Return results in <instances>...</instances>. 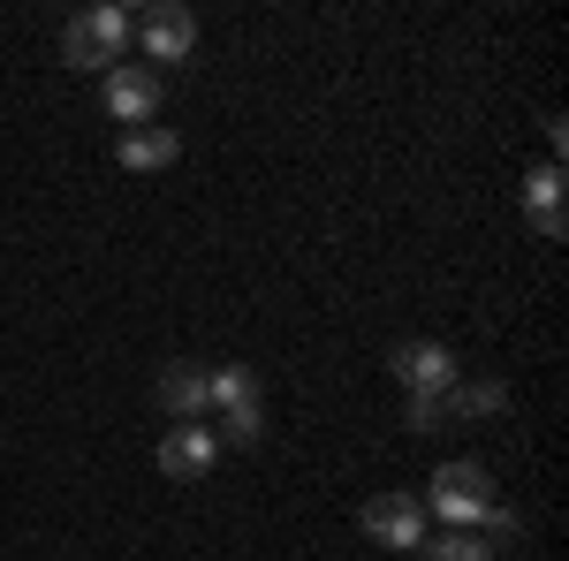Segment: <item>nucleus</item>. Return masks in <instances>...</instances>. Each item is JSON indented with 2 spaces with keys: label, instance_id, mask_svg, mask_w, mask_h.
I'll return each mask as SVG.
<instances>
[{
  "label": "nucleus",
  "instance_id": "1",
  "mask_svg": "<svg viewBox=\"0 0 569 561\" xmlns=\"http://www.w3.org/2000/svg\"><path fill=\"white\" fill-rule=\"evenodd\" d=\"M501 493H493V478H486V463H440L433 485H426V517H440L448 531H479V517L493 509Z\"/></svg>",
  "mask_w": 569,
  "mask_h": 561
},
{
  "label": "nucleus",
  "instance_id": "2",
  "mask_svg": "<svg viewBox=\"0 0 569 561\" xmlns=\"http://www.w3.org/2000/svg\"><path fill=\"white\" fill-rule=\"evenodd\" d=\"M122 46H130V8H84V16H69V31H61V61L69 69H114L122 61Z\"/></svg>",
  "mask_w": 569,
  "mask_h": 561
},
{
  "label": "nucleus",
  "instance_id": "3",
  "mask_svg": "<svg viewBox=\"0 0 569 561\" xmlns=\"http://www.w3.org/2000/svg\"><path fill=\"white\" fill-rule=\"evenodd\" d=\"M130 39L144 46V61H190L198 46V16L182 0H152L144 16H130Z\"/></svg>",
  "mask_w": 569,
  "mask_h": 561
},
{
  "label": "nucleus",
  "instance_id": "4",
  "mask_svg": "<svg viewBox=\"0 0 569 561\" xmlns=\"http://www.w3.org/2000/svg\"><path fill=\"white\" fill-rule=\"evenodd\" d=\"M388 372H395V380H402L410 394H448L456 380H463L456 349H448V342H433V334H418V342H395Z\"/></svg>",
  "mask_w": 569,
  "mask_h": 561
},
{
  "label": "nucleus",
  "instance_id": "5",
  "mask_svg": "<svg viewBox=\"0 0 569 561\" xmlns=\"http://www.w3.org/2000/svg\"><path fill=\"white\" fill-rule=\"evenodd\" d=\"M99 107H107L114 122L144 130V122H160V77H152V69H137V61H114V69L99 77Z\"/></svg>",
  "mask_w": 569,
  "mask_h": 561
},
{
  "label": "nucleus",
  "instance_id": "6",
  "mask_svg": "<svg viewBox=\"0 0 569 561\" xmlns=\"http://www.w3.org/2000/svg\"><path fill=\"white\" fill-rule=\"evenodd\" d=\"M357 523H365L380 547H395V554H418V547H426V509H418L410 493H372Z\"/></svg>",
  "mask_w": 569,
  "mask_h": 561
},
{
  "label": "nucleus",
  "instance_id": "7",
  "mask_svg": "<svg viewBox=\"0 0 569 561\" xmlns=\"http://www.w3.org/2000/svg\"><path fill=\"white\" fill-rule=\"evenodd\" d=\"M213 455H220L213 425H168L160 432V471L182 478V485H198V478L213 471Z\"/></svg>",
  "mask_w": 569,
  "mask_h": 561
},
{
  "label": "nucleus",
  "instance_id": "8",
  "mask_svg": "<svg viewBox=\"0 0 569 561\" xmlns=\"http://www.w3.org/2000/svg\"><path fill=\"white\" fill-rule=\"evenodd\" d=\"M525 220L547 236V243H562V236H569V220H562V168H555V160L525 174Z\"/></svg>",
  "mask_w": 569,
  "mask_h": 561
},
{
  "label": "nucleus",
  "instance_id": "9",
  "mask_svg": "<svg viewBox=\"0 0 569 561\" xmlns=\"http://www.w3.org/2000/svg\"><path fill=\"white\" fill-rule=\"evenodd\" d=\"M182 160V137L168 122H144V130H122V168L130 174H160Z\"/></svg>",
  "mask_w": 569,
  "mask_h": 561
},
{
  "label": "nucleus",
  "instance_id": "10",
  "mask_svg": "<svg viewBox=\"0 0 569 561\" xmlns=\"http://www.w3.org/2000/svg\"><path fill=\"white\" fill-rule=\"evenodd\" d=\"M160 410L176 425H198L206 418V364H168L160 372Z\"/></svg>",
  "mask_w": 569,
  "mask_h": 561
},
{
  "label": "nucleus",
  "instance_id": "11",
  "mask_svg": "<svg viewBox=\"0 0 569 561\" xmlns=\"http://www.w3.org/2000/svg\"><path fill=\"white\" fill-rule=\"evenodd\" d=\"M501 402H509V388H501V380H456V388L440 394L448 425H463V418H493Z\"/></svg>",
  "mask_w": 569,
  "mask_h": 561
},
{
  "label": "nucleus",
  "instance_id": "12",
  "mask_svg": "<svg viewBox=\"0 0 569 561\" xmlns=\"http://www.w3.org/2000/svg\"><path fill=\"white\" fill-rule=\"evenodd\" d=\"M236 402H259V372H251V364L206 372V410H236Z\"/></svg>",
  "mask_w": 569,
  "mask_h": 561
},
{
  "label": "nucleus",
  "instance_id": "13",
  "mask_svg": "<svg viewBox=\"0 0 569 561\" xmlns=\"http://www.w3.org/2000/svg\"><path fill=\"white\" fill-rule=\"evenodd\" d=\"M213 440L259 448V440H266V402H236V410H220V432H213Z\"/></svg>",
  "mask_w": 569,
  "mask_h": 561
},
{
  "label": "nucleus",
  "instance_id": "14",
  "mask_svg": "<svg viewBox=\"0 0 569 561\" xmlns=\"http://www.w3.org/2000/svg\"><path fill=\"white\" fill-rule=\"evenodd\" d=\"M418 554L426 561H493V547H486L479 531H448V539H426Z\"/></svg>",
  "mask_w": 569,
  "mask_h": 561
},
{
  "label": "nucleus",
  "instance_id": "15",
  "mask_svg": "<svg viewBox=\"0 0 569 561\" xmlns=\"http://www.w3.org/2000/svg\"><path fill=\"white\" fill-rule=\"evenodd\" d=\"M479 539H486V547H509V539H525V517H517L509 501H493V509L479 517Z\"/></svg>",
  "mask_w": 569,
  "mask_h": 561
},
{
  "label": "nucleus",
  "instance_id": "16",
  "mask_svg": "<svg viewBox=\"0 0 569 561\" xmlns=\"http://www.w3.org/2000/svg\"><path fill=\"white\" fill-rule=\"evenodd\" d=\"M440 425H448L440 394H410V432H440Z\"/></svg>",
  "mask_w": 569,
  "mask_h": 561
},
{
  "label": "nucleus",
  "instance_id": "17",
  "mask_svg": "<svg viewBox=\"0 0 569 561\" xmlns=\"http://www.w3.org/2000/svg\"><path fill=\"white\" fill-rule=\"evenodd\" d=\"M539 130H547V152H555V168H562V152H569V122H562V114H547Z\"/></svg>",
  "mask_w": 569,
  "mask_h": 561
}]
</instances>
